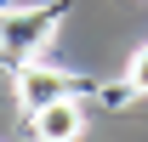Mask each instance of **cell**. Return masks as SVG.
I'll return each mask as SVG.
<instances>
[{"mask_svg":"<svg viewBox=\"0 0 148 142\" xmlns=\"http://www.w3.org/2000/svg\"><path fill=\"white\" fill-rule=\"evenodd\" d=\"M57 6H29V12H6L0 17V57H12V63H34V51L51 40V29H57Z\"/></svg>","mask_w":148,"mask_h":142,"instance_id":"6da1fadb","label":"cell"},{"mask_svg":"<svg viewBox=\"0 0 148 142\" xmlns=\"http://www.w3.org/2000/svg\"><path fill=\"white\" fill-rule=\"evenodd\" d=\"M74 80L63 68H40V63H17V102L23 114H40L46 102H63V97H74Z\"/></svg>","mask_w":148,"mask_h":142,"instance_id":"7a4b0ae2","label":"cell"},{"mask_svg":"<svg viewBox=\"0 0 148 142\" xmlns=\"http://www.w3.org/2000/svg\"><path fill=\"white\" fill-rule=\"evenodd\" d=\"M29 119H34V137H40V142H80V131H86V114H80L74 97L46 102L40 114H29Z\"/></svg>","mask_w":148,"mask_h":142,"instance_id":"3957f363","label":"cell"},{"mask_svg":"<svg viewBox=\"0 0 148 142\" xmlns=\"http://www.w3.org/2000/svg\"><path fill=\"white\" fill-rule=\"evenodd\" d=\"M125 85L137 91V97H148V46H137V51H131V63H125Z\"/></svg>","mask_w":148,"mask_h":142,"instance_id":"277c9868","label":"cell"}]
</instances>
